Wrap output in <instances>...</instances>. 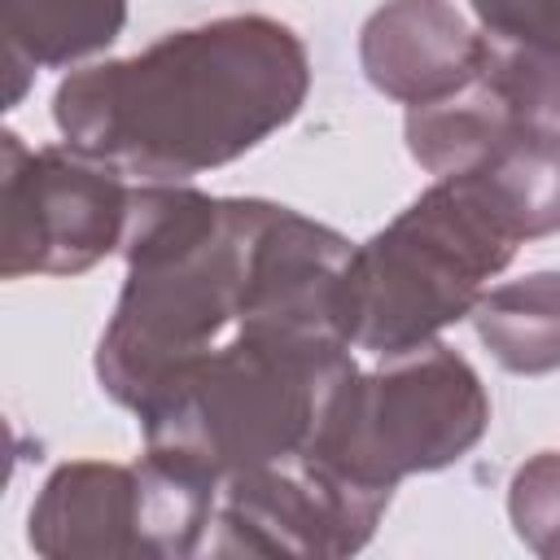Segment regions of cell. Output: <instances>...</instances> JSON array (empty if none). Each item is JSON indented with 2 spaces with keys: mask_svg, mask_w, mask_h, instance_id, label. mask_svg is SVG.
<instances>
[{
  "mask_svg": "<svg viewBox=\"0 0 560 560\" xmlns=\"http://www.w3.org/2000/svg\"><path fill=\"white\" fill-rule=\"evenodd\" d=\"M477 70L525 127L560 136V35L499 39L481 31Z\"/></svg>",
  "mask_w": 560,
  "mask_h": 560,
  "instance_id": "14",
  "label": "cell"
},
{
  "mask_svg": "<svg viewBox=\"0 0 560 560\" xmlns=\"http://www.w3.org/2000/svg\"><path fill=\"white\" fill-rule=\"evenodd\" d=\"M468 179L503 210L521 241L560 232V136L516 127Z\"/></svg>",
  "mask_w": 560,
  "mask_h": 560,
  "instance_id": "13",
  "label": "cell"
},
{
  "mask_svg": "<svg viewBox=\"0 0 560 560\" xmlns=\"http://www.w3.org/2000/svg\"><path fill=\"white\" fill-rule=\"evenodd\" d=\"M477 337L516 376H542L560 368V271H534L508 280L472 306Z\"/></svg>",
  "mask_w": 560,
  "mask_h": 560,
  "instance_id": "12",
  "label": "cell"
},
{
  "mask_svg": "<svg viewBox=\"0 0 560 560\" xmlns=\"http://www.w3.org/2000/svg\"><path fill=\"white\" fill-rule=\"evenodd\" d=\"M490 424V398L464 354L442 341L354 372L328 402L302 459L350 490L394 499L411 472H438L468 455Z\"/></svg>",
  "mask_w": 560,
  "mask_h": 560,
  "instance_id": "5",
  "label": "cell"
},
{
  "mask_svg": "<svg viewBox=\"0 0 560 560\" xmlns=\"http://www.w3.org/2000/svg\"><path fill=\"white\" fill-rule=\"evenodd\" d=\"M481 35L446 0H389L359 35V61L376 92L424 105L477 74Z\"/></svg>",
  "mask_w": 560,
  "mask_h": 560,
  "instance_id": "9",
  "label": "cell"
},
{
  "mask_svg": "<svg viewBox=\"0 0 560 560\" xmlns=\"http://www.w3.org/2000/svg\"><path fill=\"white\" fill-rule=\"evenodd\" d=\"M389 499L363 494L293 455L236 472L219 486L201 551L214 556H350L385 516Z\"/></svg>",
  "mask_w": 560,
  "mask_h": 560,
  "instance_id": "8",
  "label": "cell"
},
{
  "mask_svg": "<svg viewBox=\"0 0 560 560\" xmlns=\"http://www.w3.org/2000/svg\"><path fill=\"white\" fill-rule=\"evenodd\" d=\"M127 175L74 144L0 136V276H79L122 245Z\"/></svg>",
  "mask_w": 560,
  "mask_h": 560,
  "instance_id": "7",
  "label": "cell"
},
{
  "mask_svg": "<svg viewBox=\"0 0 560 560\" xmlns=\"http://www.w3.org/2000/svg\"><path fill=\"white\" fill-rule=\"evenodd\" d=\"M508 512L534 556L560 560V451H542L521 464V472L512 477Z\"/></svg>",
  "mask_w": 560,
  "mask_h": 560,
  "instance_id": "15",
  "label": "cell"
},
{
  "mask_svg": "<svg viewBox=\"0 0 560 560\" xmlns=\"http://www.w3.org/2000/svg\"><path fill=\"white\" fill-rule=\"evenodd\" d=\"M271 219L276 201L210 197L179 179L136 184L118 245L127 280L96 346V376L118 407L136 411L249 319Z\"/></svg>",
  "mask_w": 560,
  "mask_h": 560,
  "instance_id": "2",
  "label": "cell"
},
{
  "mask_svg": "<svg viewBox=\"0 0 560 560\" xmlns=\"http://www.w3.org/2000/svg\"><path fill=\"white\" fill-rule=\"evenodd\" d=\"M516 127L525 122L508 109V101L477 70L455 92L424 101V105H407L402 131H407L411 158L429 175L446 179V175H468L472 166H481Z\"/></svg>",
  "mask_w": 560,
  "mask_h": 560,
  "instance_id": "11",
  "label": "cell"
},
{
  "mask_svg": "<svg viewBox=\"0 0 560 560\" xmlns=\"http://www.w3.org/2000/svg\"><path fill=\"white\" fill-rule=\"evenodd\" d=\"M127 0H0L4 101L18 105L31 70L74 66L122 35Z\"/></svg>",
  "mask_w": 560,
  "mask_h": 560,
  "instance_id": "10",
  "label": "cell"
},
{
  "mask_svg": "<svg viewBox=\"0 0 560 560\" xmlns=\"http://www.w3.org/2000/svg\"><path fill=\"white\" fill-rule=\"evenodd\" d=\"M481 31L499 39L560 35V0H468Z\"/></svg>",
  "mask_w": 560,
  "mask_h": 560,
  "instance_id": "16",
  "label": "cell"
},
{
  "mask_svg": "<svg viewBox=\"0 0 560 560\" xmlns=\"http://www.w3.org/2000/svg\"><path fill=\"white\" fill-rule=\"evenodd\" d=\"M516 245V228L468 175L438 179L350 249L337 293L341 337L376 359L438 341L446 324L472 315Z\"/></svg>",
  "mask_w": 560,
  "mask_h": 560,
  "instance_id": "4",
  "label": "cell"
},
{
  "mask_svg": "<svg viewBox=\"0 0 560 560\" xmlns=\"http://www.w3.org/2000/svg\"><path fill=\"white\" fill-rule=\"evenodd\" d=\"M219 490L144 455L52 468L31 508V547L48 560H179L206 547Z\"/></svg>",
  "mask_w": 560,
  "mask_h": 560,
  "instance_id": "6",
  "label": "cell"
},
{
  "mask_svg": "<svg viewBox=\"0 0 560 560\" xmlns=\"http://www.w3.org/2000/svg\"><path fill=\"white\" fill-rule=\"evenodd\" d=\"M311 88L293 26L236 13L171 31L136 57L61 79L52 118L66 144L136 179H188L236 162L284 127Z\"/></svg>",
  "mask_w": 560,
  "mask_h": 560,
  "instance_id": "1",
  "label": "cell"
},
{
  "mask_svg": "<svg viewBox=\"0 0 560 560\" xmlns=\"http://www.w3.org/2000/svg\"><path fill=\"white\" fill-rule=\"evenodd\" d=\"M354 372L337 332L241 324L136 407L144 455L219 490L236 472L302 455Z\"/></svg>",
  "mask_w": 560,
  "mask_h": 560,
  "instance_id": "3",
  "label": "cell"
}]
</instances>
